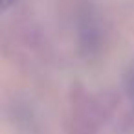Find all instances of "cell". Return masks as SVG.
<instances>
[{"mask_svg":"<svg viewBox=\"0 0 134 134\" xmlns=\"http://www.w3.org/2000/svg\"><path fill=\"white\" fill-rule=\"evenodd\" d=\"M19 0H0V4H2V11H8L9 8H13Z\"/></svg>","mask_w":134,"mask_h":134,"instance_id":"cell-1","label":"cell"}]
</instances>
